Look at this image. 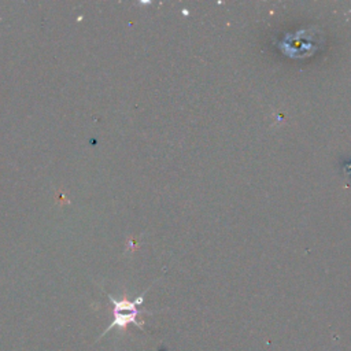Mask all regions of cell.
Returning <instances> with one entry per match:
<instances>
[{"instance_id": "1", "label": "cell", "mask_w": 351, "mask_h": 351, "mask_svg": "<svg viewBox=\"0 0 351 351\" xmlns=\"http://www.w3.org/2000/svg\"><path fill=\"white\" fill-rule=\"evenodd\" d=\"M147 291H144L141 295H138L136 299L130 300L126 296L121 298V299H115L112 295H107L108 300L112 304V321L111 324L103 330V333L100 335L99 339H101L103 336H106L111 329L114 328H119L121 330H125L129 325H134L138 329H144V321L138 319V315L141 314H151L149 311H141L138 307L144 303V296H145ZM97 339V340H99Z\"/></svg>"}]
</instances>
